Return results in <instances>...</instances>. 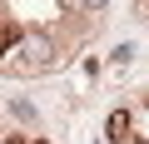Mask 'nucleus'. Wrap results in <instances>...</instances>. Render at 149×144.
Instances as JSON below:
<instances>
[{
  "mask_svg": "<svg viewBox=\"0 0 149 144\" xmlns=\"http://www.w3.org/2000/svg\"><path fill=\"white\" fill-rule=\"evenodd\" d=\"M40 144H45V139H40Z\"/></svg>",
  "mask_w": 149,
  "mask_h": 144,
  "instance_id": "6",
  "label": "nucleus"
},
{
  "mask_svg": "<svg viewBox=\"0 0 149 144\" xmlns=\"http://www.w3.org/2000/svg\"><path fill=\"white\" fill-rule=\"evenodd\" d=\"M90 5H104V0H90Z\"/></svg>",
  "mask_w": 149,
  "mask_h": 144,
  "instance_id": "4",
  "label": "nucleus"
},
{
  "mask_svg": "<svg viewBox=\"0 0 149 144\" xmlns=\"http://www.w3.org/2000/svg\"><path fill=\"white\" fill-rule=\"evenodd\" d=\"M5 144H25V139H20V134H10V139H5Z\"/></svg>",
  "mask_w": 149,
  "mask_h": 144,
  "instance_id": "3",
  "label": "nucleus"
},
{
  "mask_svg": "<svg viewBox=\"0 0 149 144\" xmlns=\"http://www.w3.org/2000/svg\"><path fill=\"white\" fill-rule=\"evenodd\" d=\"M104 139H109V144H124V139H129V114H124V109H114V114L104 119Z\"/></svg>",
  "mask_w": 149,
  "mask_h": 144,
  "instance_id": "1",
  "label": "nucleus"
},
{
  "mask_svg": "<svg viewBox=\"0 0 149 144\" xmlns=\"http://www.w3.org/2000/svg\"><path fill=\"white\" fill-rule=\"evenodd\" d=\"M139 144H144V139H139Z\"/></svg>",
  "mask_w": 149,
  "mask_h": 144,
  "instance_id": "5",
  "label": "nucleus"
},
{
  "mask_svg": "<svg viewBox=\"0 0 149 144\" xmlns=\"http://www.w3.org/2000/svg\"><path fill=\"white\" fill-rule=\"evenodd\" d=\"M20 35H25V30H20L15 20H5V25H0V65H5V55H10V45H20Z\"/></svg>",
  "mask_w": 149,
  "mask_h": 144,
  "instance_id": "2",
  "label": "nucleus"
}]
</instances>
